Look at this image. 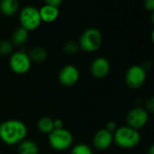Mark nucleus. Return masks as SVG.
Wrapping results in <instances>:
<instances>
[{
    "instance_id": "obj_1",
    "label": "nucleus",
    "mask_w": 154,
    "mask_h": 154,
    "mask_svg": "<svg viewBox=\"0 0 154 154\" xmlns=\"http://www.w3.org/2000/svg\"><path fill=\"white\" fill-rule=\"evenodd\" d=\"M27 133L25 124L20 120H6L0 125V140L7 145L19 144L25 140Z\"/></svg>"
},
{
    "instance_id": "obj_2",
    "label": "nucleus",
    "mask_w": 154,
    "mask_h": 154,
    "mask_svg": "<svg viewBox=\"0 0 154 154\" xmlns=\"http://www.w3.org/2000/svg\"><path fill=\"white\" fill-rule=\"evenodd\" d=\"M113 136L114 143L118 147L124 149L134 148L141 143L142 140L140 132L128 125L118 127L113 134Z\"/></svg>"
},
{
    "instance_id": "obj_3",
    "label": "nucleus",
    "mask_w": 154,
    "mask_h": 154,
    "mask_svg": "<svg viewBox=\"0 0 154 154\" xmlns=\"http://www.w3.org/2000/svg\"><path fill=\"white\" fill-rule=\"evenodd\" d=\"M103 36L101 32L97 28H88L83 32L78 42L79 50L86 52H95L102 44Z\"/></svg>"
},
{
    "instance_id": "obj_4",
    "label": "nucleus",
    "mask_w": 154,
    "mask_h": 154,
    "mask_svg": "<svg viewBox=\"0 0 154 154\" xmlns=\"http://www.w3.org/2000/svg\"><path fill=\"white\" fill-rule=\"evenodd\" d=\"M21 27L26 31H34L42 23L39 9L33 5H26L22 8L19 14Z\"/></svg>"
},
{
    "instance_id": "obj_5",
    "label": "nucleus",
    "mask_w": 154,
    "mask_h": 154,
    "mask_svg": "<svg viewBox=\"0 0 154 154\" xmlns=\"http://www.w3.org/2000/svg\"><path fill=\"white\" fill-rule=\"evenodd\" d=\"M48 142L50 146L56 151H65L68 150L73 143L72 134L65 129H54L48 137Z\"/></svg>"
},
{
    "instance_id": "obj_6",
    "label": "nucleus",
    "mask_w": 154,
    "mask_h": 154,
    "mask_svg": "<svg viewBox=\"0 0 154 154\" xmlns=\"http://www.w3.org/2000/svg\"><path fill=\"white\" fill-rule=\"evenodd\" d=\"M31 66L32 60H30L28 53L18 51L11 54L9 59V67L14 73L17 75L25 74L30 70Z\"/></svg>"
},
{
    "instance_id": "obj_7",
    "label": "nucleus",
    "mask_w": 154,
    "mask_h": 154,
    "mask_svg": "<svg viewBox=\"0 0 154 154\" xmlns=\"http://www.w3.org/2000/svg\"><path fill=\"white\" fill-rule=\"evenodd\" d=\"M146 78L147 72L143 66L133 65L127 69L125 81L128 88L132 89H138L145 83Z\"/></svg>"
},
{
    "instance_id": "obj_8",
    "label": "nucleus",
    "mask_w": 154,
    "mask_h": 154,
    "mask_svg": "<svg viewBox=\"0 0 154 154\" xmlns=\"http://www.w3.org/2000/svg\"><path fill=\"white\" fill-rule=\"evenodd\" d=\"M149 120V113L143 107H134L131 109L126 116L128 126L138 130L143 128Z\"/></svg>"
},
{
    "instance_id": "obj_9",
    "label": "nucleus",
    "mask_w": 154,
    "mask_h": 154,
    "mask_svg": "<svg viewBox=\"0 0 154 154\" xmlns=\"http://www.w3.org/2000/svg\"><path fill=\"white\" fill-rule=\"evenodd\" d=\"M60 83L64 87H71L75 85L79 79V71L77 67L71 64L62 67L58 74Z\"/></svg>"
},
{
    "instance_id": "obj_10",
    "label": "nucleus",
    "mask_w": 154,
    "mask_h": 154,
    "mask_svg": "<svg viewBox=\"0 0 154 154\" xmlns=\"http://www.w3.org/2000/svg\"><path fill=\"white\" fill-rule=\"evenodd\" d=\"M110 71V62L105 57H97L90 65L91 75L96 79H104Z\"/></svg>"
},
{
    "instance_id": "obj_11",
    "label": "nucleus",
    "mask_w": 154,
    "mask_h": 154,
    "mask_svg": "<svg viewBox=\"0 0 154 154\" xmlns=\"http://www.w3.org/2000/svg\"><path fill=\"white\" fill-rule=\"evenodd\" d=\"M114 143L113 134L106 129L98 130L93 137V144L98 150H106Z\"/></svg>"
},
{
    "instance_id": "obj_12",
    "label": "nucleus",
    "mask_w": 154,
    "mask_h": 154,
    "mask_svg": "<svg viewBox=\"0 0 154 154\" xmlns=\"http://www.w3.org/2000/svg\"><path fill=\"white\" fill-rule=\"evenodd\" d=\"M40 16L42 22L51 23L54 22L60 14V8L49 5L47 4H43V5L39 9Z\"/></svg>"
},
{
    "instance_id": "obj_13",
    "label": "nucleus",
    "mask_w": 154,
    "mask_h": 154,
    "mask_svg": "<svg viewBox=\"0 0 154 154\" xmlns=\"http://www.w3.org/2000/svg\"><path fill=\"white\" fill-rule=\"evenodd\" d=\"M19 8V3L16 0H2L0 2V12L5 16H13Z\"/></svg>"
},
{
    "instance_id": "obj_14",
    "label": "nucleus",
    "mask_w": 154,
    "mask_h": 154,
    "mask_svg": "<svg viewBox=\"0 0 154 154\" xmlns=\"http://www.w3.org/2000/svg\"><path fill=\"white\" fill-rule=\"evenodd\" d=\"M29 37V32L23 29V27H17L11 35V42L13 45L15 46H22L23 45Z\"/></svg>"
},
{
    "instance_id": "obj_15",
    "label": "nucleus",
    "mask_w": 154,
    "mask_h": 154,
    "mask_svg": "<svg viewBox=\"0 0 154 154\" xmlns=\"http://www.w3.org/2000/svg\"><path fill=\"white\" fill-rule=\"evenodd\" d=\"M19 154H39V147L37 143L31 140H23L18 145Z\"/></svg>"
},
{
    "instance_id": "obj_16",
    "label": "nucleus",
    "mask_w": 154,
    "mask_h": 154,
    "mask_svg": "<svg viewBox=\"0 0 154 154\" xmlns=\"http://www.w3.org/2000/svg\"><path fill=\"white\" fill-rule=\"evenodd\" d=\"M28 55H29V58L31 60H33V61L39 62V63L45 61L47 60V57H48L47 51L44 48L39 47V46L32 48L30 50Z\"/></svg>"
},
{
    "instance_id": "obj_17",
    "label": "nucleus",
    "mask_w": 154,
    "mask_h": 154,
    "mask_svg": "<svg viewBox=\"0 0 154 154\" xmlns=\"http://www.w3.org/2000/svg\"><path fill=\"white\" fill-rule=\"evenodd\" d=\"M37 128L42 134H50L53 130V119L49 116H42L37 121Z\"/></svg>"
},
{
    "instance_id": "obj_18",
    "label": "nucleus",
    "mask_w": 154,
    "mask_h": 154,
    "mask_svg": "<svg viewBox=\"0 0 154 154\" xmlns=\"http://www.w3.org/2000/svg\"><path fill=\"white\" fill-rule=\"evenodd\" d=\"M79 50V46L78 42H75L72 40L66 42L63 45V51L67 54H74L78 52Z\"/></svg>"
},
{
    "instance_id": "obj_19",
    "label": "nucleus",
    "mask_w": 154,
    "mask_h": 154,
    "mask_svg": "<svg viewBox=\"0 0 154 154\" xmlns=\"http://www.w3.org/2000/svg\"><path fill=\"white\" fill-rule=\"evenodd\" d=\"M70 154H93V152L91 148L88 144L79 143L72 148Z\"/></svg>"
},
{
    "instance_id": "obj_20",
    "label": "nucleus",
    "mask_w": 154,
    "mask_h": 154,
    "mask_svg": "<svg viewBox=\"0 0 154 154\" xmlns=\"http://www.w3.org/2000/svg\"><path fill=\"white\" fill-rule=\"evenodd\" d=\"M14 45L8 40L0 41V55H9L13 53Z\"/></svg>"
},
{
    "instance_id": "obj_21",
    "label": "nucleus",
    "mask_w": 154,
    "mask_h": 154,
    "mask_svg": "<svg viewBox=\"0 0 154 154\" xmlns=\"http://www.w3.org/2000/svg\"><path fill=\"white\" fill-rule=\"evenodd\" d=\"M118 127H117V124L115 122V121H109L107 124H106V131H108V132H110V133H112V134H114L116 131V129H117Z\"/></svg>"
},
{
    "instance_id": "obj_22",
    "label": "nucleus",
    "mask_w": 154,
    "mask_h": 154,
    "mask_svg": "<svg viewBox=\"0 0 154 154\" xmlns=\"http://www.w3.org/2000/svg\"><path fill=\"white\" fill-rule=\"evenodd\" d=\"M148 113H152L154 111V98L152 97H150L147 101H146V104H145V108H144Z\"/></svg>"
},
{
    "instance_id": "obj_23",
    "label": "nucleus",
    "mask_w": 154,
    "mask_h": 154,
    "mask_svg": "<svg viewBox=\"0 0 154 154\" xmlns=\"http://www.w3.org/2000/svg\"><path fill=\"white\" fill-rule=\"evenodd\" d=\"M44 4H47L49 5H51V6L59 8L61 5L62 1L61 0H47V1H44Z\"/></svg>"
},
{
    "instance_id": "obj_24",
    "label": "nucleus",
    "mask_w": 154,
    "mask_h": 154,
    "mask_svg": "<svg viewBox=\"0 0 154 154\" xmlns=\"http://www.w3.org/2000/svg\"><path fill=\"white\" fill-rule=\"evenodd\" d=\"M53 126H54V129H62V128H64L63 121L61 119L53 120Z\"/></svg>"
},
{
    "instance_id": "obj_25",
    "label": "nucleus",
    "mask_w": 154,
    "mask_h": 154,
    "mask_svg": "<svg viewBox=\"0 0 154 154\" xmlns=\"http://www.w3.org/2000/svg\"><path fill=\"white\" fill-rule=\"evenodd\" d=\"M144 7L149 11L154 10V1L153 0H145L144 1Z\"/></svg>"
},
{
    "instance_id": "obj_26",
    "label": "nucleus",
    "mask_w": 154,
    "mask_h": 154,
    "mask_svg": "<svg viewBox=\"0 0 154 154\" xmlns=\"http://www.w3.org/2000/svg\"><path fill=\"white\" fill-rule=\"evenodd\" d=\"M147 154H154L153 144H152V145L150 146V148H149V150H148V152H147Z\"/></svg>"
},
{
    "instance_id": "obj_27",
    "label": "nucleus",
    "mask_w": 154,
    "mask_h": 154,
    "mask_svg": "<svg viewBox=\"0 0 154 154\" xmlns=\"http://www.w3.org/2000/svg\"><path fill=\"white\" fill-rule=\"evenodd\" d=\"M1 123H2V122H1V121H0V125H1Z\"/></svg>"
}]
</instances>
